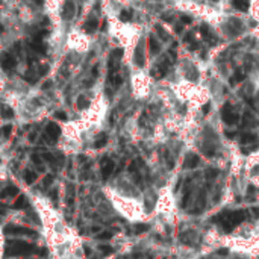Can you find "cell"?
I'll return each instance as SVG.
<instances>
[{"label": "cell", "instance_id": "10", "mask_svg": "<svg viewBox=\"0 0 259 259\" xmlns=\"http://www.w3.org/2000/svg\"><path fill=\"white\" fill-rule=\"evenodd\" d=\"M43 159H44L47 164H49L50 167H53V169L58 167V159H56L52 153H44V155H43Z\"/></svg>", "mask_w": 259, "mask_h": 259}, {"label": "cell", "instance_id": "7", "mask_svg": "<svg viewBox=\"0 0 259 259\" xmlns=\"http://www.w3.org/2000/svg\"><path fill=\"white\" fill-rule=\"evenodd\" d=\"M244 220H246V213H244V211H233V213H230V221H232L233 226H238Z\"/></svg>", "mask_w": 259, "mask_h": 259}, {"label": "cell", "instance_id": "1", "mask_svg": "<svg viewBox=\"0 0 259 259\" xmlns=\"http://www.w3.org/2000/svg\"><path fill=\"white\" fill-rule=\"evenodd\" d=\"M37 249L34 244L28 243V241H23V240H11L6 243L5 247V256H29L32 253H35Z\"/></svg>", "mask_w": 259, "mask_h": 259}, {"label": "cell", "instance_id": "16", "mask_svg": "<svg viewBox=\"0 0 259 259\" xmlns=\"http://www.w3.org/2000/svg\"><path fill=\"white\" fill-rule=\"evenodd\" d=\"M205 173H206V177H208V179H214V177H217L218 170H217V169H208Z\"/></svg>", "mask_w": 259, "mask_h": 259}, {"label": "cell", "instance_id": "5", "mask_svg": "<svg viewBox=\"0 0 259 259\" xmlns=\"http://www.w3.org/2000/svg\"><path fill=\"white\" fill-rule=\"evenodd\" d=\"M199 155L196 153H188L186 158H185V162H183V167L185 169H196L199 166Z\"/></svg>", "mask_w": 259, "mask_h": 259}, {"label": "cell", "instance_id": "12", "mask_svg": "<svg viewBox=\"0 0 259 259\" xmlns=\"http://www.w3.org/2000/svg\"><path fill=\"white\" fill-rule=\"evenodd\" d=\"M14 208L15 209H23V208H28V199L25 196H20L15 203H14Z\"/></svg>", "mask_w": 259, "mask_h": 259}, {"label": "cell", "instance_id": "17", "mask_svg": "<svg viewBox=\"0 0 259 259\" xmlns=\"http://www.w3.org/2000/svg\"><path fill=\"white\" fill-rule=\"evenodd\" d=\"M190 196H191V186H188V190L185 191L183 194V202H182V206H185L188 202H190Z\"/></svg>", "mask_w": 259, "mask_h": 259}, {"label": "cell", "instance_id": "20", "mask_svg": "<svg viewBox=\"0 0 259 259\" xmlns=\"http://www.w3.org/2000/svg\"><path fill=\"white\" fill-rule=\"evenodd\" d=\"M11 130H12V126H9V125H6L3 129H2V133H3V136L5 138H9V135H11Z\"/></svg>", "mask_w": 259, "mask_h": 259}, {"label": "cell", "instance_id": "15", "mask_svg": "<svg viewBox=\"0 0 259 259\" xmlns=\"http://www.w3.org/2000/svg\"><path fill=\"white\" fill-rule=\"evenodd\" d=\"M147 230H149V224L138 223V224L135 226V233H136V235H141V233H144V232H147Z\"/></svg>", "mask_w": 259, "mask_h": 259}, {"label": "cell", "instance_id": "18", "mask_svg": "<svg viewBox=\"0 0 259 259\" xmlns=\"http://www.w3.org/2000/svg\"><path fill=\"white\" fill-rule=\"evenodd\" d=\"M99 250L103 253V255H111L112 252H114V249L111 247V246H106V244H103V246H100L99 247Z\"/></svg>", "mask_w": 259, "mask_h": 259}, {"label": "cell", "instance_id": "3", "mask_svg": "<svg viewBox=\"0 0 259 259\" xmlns=\"http://www.w3.org/2000/svg\"><path fill=\"white\" fill-rule=\"evenodd\" d=\"M115 169V162L111 159V158H103L102 159V164H100V172H102V177L103 179H108L112 172Z\"/></svg>", "mask_w": 259, "mask_h": 259}, {"label": "cell", "instance_id": "19", "mask_svg": "<svg viewBox=\"0 0 259 259\" xmlns=\"http://www.w3.org/2000/svg\"><path fill=\"white\" fill-rule=\"evenodd\" d=\"M112 238V233L111 232H100L97 235V240H111Z\"/></svg>", "mask_w": 259, "mask_h": 259}, {"label": "cell", "instance_id": "8", "mask_svg": "<svg viewBox=\"0 0 259 259\" xmlns=\"http://www.w3.org/2000/svg\"><path fill=\"white\" fill-rule=\"evenodd\" d=\"M76 106L79 111H84L89 106V99L85 96V94H79L78 99H76Z\"/></svg>", "mask_w": 259, "mask_h": 259}, {"label": "cell", "instance_id": "22", "mask_svg": "<svg viewBox=\"0 0 259 259\" xmlns=\"http://www.w3.org/2000/svg\"><path fill=\"white\" fill-rule=\"evenodd\" d=\"M32 161H34V164H37V166H41V159H40V156L34 155V156H32Z\"/></svg>", "mask_w": 259, "mask_h": 259}, {"label": "cell", "instance_id": "4", "mask_svg": "<svg viewBox=\"0 0 259 259\" xmlns=\"http://www.w3.org/2000/svg\"><path fill=\"white\" fill-rule=\"evenodd\" d=\"M59 133H61L59 126H56V125H53V123H50L49 126H47L45 135H47V138H49L50 143H55V141L58 139V136H59Z\"/></svg>", "mask_w": 259, "mask_h": 259}, {"label": "cell", "instance_id": "13", "mask_svg": "<svg viewBox=\"0 0 259 259\" xmlns=\"http://www.w3.org/2000/svg\"><path fill=\"white\" fill-rule=\"evenodd\" d=\"M255 141H256V135H253V133H243V136H241L243 144H250V143H255Z\"/></svg>", "mask_w": 259, "mask_h": 259}, {"label": "cell", "instance_id": "24", "mask_svg": "<svg viewBox=\"0 0 259 259\" xmlns=\"http://www.w3.org/2000/svg\"><path fill=\"white\" fill-rule=\"evenodd\" d=\"M217 253H218L220 256H224V255H227V250H226V249H221V250H218Z\"/></svg>", "mask_w": 259, "mask_h": 259}, {"label": "cell", "instance_id": "9", "mask_svg": "<svg viewBox=\"0 0 259 259\" xmlns=\"http://www.w3.org/2000/svg\"><path fill=\"white\" fill-rule=\"evenodd\" d=\"M17 194H18V188L14 186V185H11V186H6L5 188V191L2 193V197L3 199H6V197H15Z\"/></svg>", "mask_w": 259, "mask_h": 259}, {"label": "cell", "instance_id": "6", "mask_svg": "<svg viewBox=\"0 0 259 259\" xmlns=\"http://www.w3.org/2000/svg\"><path fill=\"white\" fill-rule=\"evenodd\" d=\"M223 120H224L227 125H235V123L238 122V115L233 114V112L229 109V106H226L224 111H223Z\"/></svg>", "mask_w": 259, "mask_h": 259}, {"label": "cell", "instance_id": "14", "mask_svg": "<svg viewBox=\"0 0 259 259\" xmlns=\"http://www.w3.org/2000/svg\"><path fill=\"white\" fill-rule=\"evenodd\" d=\"M106 143H108V138H106V135L103 133V135L99 136V139L96 141V143H94V147H96V149H102Z\"/></svg>", "mask_w": 259, "mask_h": 259}, {"label": "cell", "instance_id": "21", "mask_svg": "<svg viewBox=\"0 0 259 259\" xmlns=\"http://www.w3.org/2000/svg\"><path fill=\"white\" fill-rule=\"evenodd\" d=\"M52 182H53V176H52V174H49V176L44 177V185H45V186H50Z\"/></svg>", "mask_w": 259, "mask_h": 259}, {"label": "cell", "instance_id": "11", "mask_svg": "<svg viewBox=\"0 0 259 259\" xmlns=\"http://www.w3.org/2000/svg\"><path fill=\"white\" fill-rule=\"evenodd\" d=\"M37 177H38V176H37L35 172H32V170H26V172H25V180H26V183H29V185L35 183Z\"/></svg>", "mask_w": 259, "mask_h": 259}, {"label": "cell", "instance_id": "2", "mask_svg": "<svg viewBox=\"0 0 259 259\" xmlns=\"http://www.w3.org/2000/svg\"><path fill=\"white\" fill-rule=\"evenodd\" d=\"M5 235H35V232L29 227H23V226H15V224H8L3 229Z\"/></svg>", "mask_w": 259, "mask_h": 259}, {"label": "cell", "instance_id": "23", "mask_svg": "<svg viewBox=\"0 0 259 259\" xmlns=\"http://www.w3.org/2000/svg\"><path fill=\"white\" fill-rule=\"evenodd\" d=\"M252 211H253V216H255V217L259 216V208H252Z\"/></svg>", "mask_w": 259, "mask_h": 259}, {"label": "cell", "instance_id": "25", "mask_svg": "<svg viewBox=\"0 0 259 259\" xmlns=\"http://www.w3.org/2000/svg\"><path fill=\"white\" fill-rule=\"evenodd\" d=\"M226 136L232 138V136H235V132H226Z\"/></svg>", "mask_w": 259, "mask_h": 259}]
</instances>
